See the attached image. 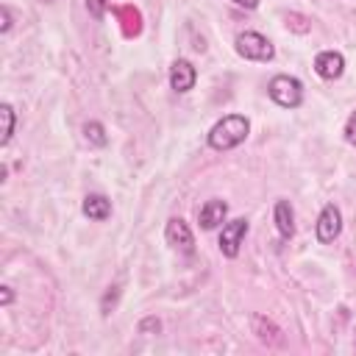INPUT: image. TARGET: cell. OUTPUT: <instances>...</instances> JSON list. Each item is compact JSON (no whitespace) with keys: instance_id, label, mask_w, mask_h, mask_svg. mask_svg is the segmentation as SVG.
<instances>
[{"instance_id":"cell-1","label":"cell","mask_w":356,"mask_h":356,"mask_svg":"<svg viewBox=\"0 0 356 356\" xmlns=\"http://www.w3.org/2000/svg\"><path fill=\"white\" fill-rule=\"evenodd\" d=\"M250 134V120L245 114H228L222 120H217L209 131V145L214 150H231L236 145H242Z\"/></svg>"},{"instance_id":"cell-2","label":"cell","mask_w":356,"mask_h":356,"mask_svg":"<svg viewBox=\"0 0 356 356\" xmlns=\"http://www.w3.org/2000/svg\"><path fill=\"white\" fill-rule=\"evenodd\" d=\"M234 47H236V53H239L242 58H248V61H270V58L275 56L273 42H270L267 36L256 33V31H242V33L236 36Z\"/></svg>"},{"instance_id":"cell-3","label":"cell","mask_w":356,"mask_h":356,"mask_svg":"<svg viewBox=\"0 0 356 356\" xmlns=\"http://www.w3.org/2000/svg\"><path fill=\"white\" fill-rule=\"evenodd\" d=\"M267 92L284 108H298L303 103V83L298 78H292V75H275L267 83Z\"/></svg>"},{"instance_id":"cell-4","label":"cell","mask_w":356,"mask_h":356,"mask_svg":"<svg viewBox=\"0 0 356 356\" xmlns=\"http://www.w3.org/2000/svg\"><path fill=\"white\" fill-rule=\"evenodd\" d=\"M245 234H248V220H245V217L228 220V222L222 225V231H220V239H217L220 253L228 256V259H236V256H239V248H242V242H245Z\"/></svg>"},{"instance_id":"cell-5","label":"cell","mask_w":356,"mask_h":356,"mask_svg":"<svg viewBox=\"0 0 356 356\" xmlns=\"http://www.w3.org/2000/svg\"><path fill=\"white\" fill-rule=\"evenodd\" d=\"M164 236H167V245L181 250V253H192L195 250V236L189 231V225L181 220V217H170L167 220V228H164Z\"/></svg>"},{"instance_id":"cell-6","label":"cell","mask_w":356,"mask_h":356,"mask_svg":"<svg viewBox=\"0 0 356 356\" xmlns=\"http://www.w3.org/2000/svg\"><path fill=\"white\" fill-rule=\"evenodd\" d=\"M314 231H317V239H320V242H334V239L339 236V231H342V214H339V209H337L334 203L323 206Z\"/></svg>"},{"instance_id":"cell-7","label":"cell","mask_w":356,"mask_h":356,"mask_svg":"<svg viewBox=\"0 0 356 356\" xmlns=\"http://www.w3.org/2000/svg\"><path fill=\"white\" fill-rule=\"evenodd\" d=\"M250 328H253L256 339L264 342L267 348H278V345H284V331H281L270 317H264V314H250Z\"/></svg>"},{"instance_id":"cell-8","label":"cell","mask_w":356,"mask_h":356,"mask_svg":"<svg viewBox=\"0 0 356 356\" xmlns=\"http://www.w3.org/2000/svg\"><path fill=\"white\" fill-rule=\"evenodd\" d=\"M314 72H317L320 78H325V81L339 78V75L345 72V58H342V53H337V50H323V53H317V58H314Z\"/></svg>"},{"instance_id":"cell-9","label":"cell","mask_w":356,"mask_h":356,"mask_svg":"<svg viewBox=\"0 0 356 356\" xmlns=\"http://www.w3.org/2000/svg\"><path fill=\"white\" fill-rule=\"evenodd\" d=\"M197 81V70L192 67V61L186 58H175L172 67H170V86L175 92H189Z\"/></svg>"},{"instance_id":"cell-10","label":"cell","mask_w":356,"mask_h":356,"mask_svg":"<svg viewBox=\"0 0 356 356\" xmlns=\"http://www.w3.org/2000/svg\"><path fill=\"white\" fill-rule=\"evenodd\" d=\"M225 217H228V203L225 200H217V197L214 200H206L200 206V211H197V222H200L203 231H211V228L222 225Z\"/></svg>"},{"instance_id":"cell-11","label":"cell","mask_w":356,"mask_h":356,"mask_svg":"<svg viewBox=\"0 0 356 356\" xmlns=\"http://www.w3.org/2000/svg\"><path fill=\"white\" fill-rule=\"evenodd\" d=\"M273 220H275V228L284 239H292L295 234V211L289 206V200H275V209H273Z\"/></svg>"},{"instance_id":"cell-12","label":"cell","mask_w":356,"mask_h":356,"mask_svg":"<svg viewBox=\"0 0 356 356\" xmlns=\"http://www.w3.org/2000/svg\"><path fill=\"white\" fill-rule=\"evenodd\" d=\"M83 214L89 217V220H95V222H103V220H108L111 217V200L106 197V195H86L83 197Z\"/></svg>"},{"instance_id":"cell-13","label":"cell","mask_w":356,"mask_h":356,"mask_svg":"<svg viewBox=\"0 0 356 356\" xmlns=\"http://www.w3.org/2000/svg\"><path fill=\"white\" fill-rule=\"evenodd\" d=\"M117 19H120V28H122V33L128 39L142 33V14H139L136 6H120L117 8Z\"/></svg>"},{"instance_id":"cell-14","label":"cell","mask_w":356,"mask_h":356,"mask_svg":"<svg viewBox=\"0 0 356 356\" xmlns=\"http://www.w3.org/2000/svg\"><path fill=\"white\" fill-rule=\"evenodd\" d=\"M83 136H86V142H89V145H95V147H103V145L108 142L106 128H103L97 120H89V122L83 125Z\"/></svg>"},{"instance_id":"cell-15","label":"cell","mask_w":356,"mask_h":356,"mask_svg":"<svg viewBox=\"0 0 356 356\" xmlns=\"http://www.w3.org/2000/svg\"><path fill=\"white\" fill-rule=\"evenodd\" d=\"M0 120H3V131H0V145H8L14 136V108L8 103L0 106Z\"/></svg>"},{"instance_id":"cell-16","label":"cell","mask_w":356,"mask_h":356,"mask_svg":"<svg viewBox=\"0 0 356 356\" xmlns=\"http://www.w3.org/2000/svg\"><path fill=\"white\" fill-rule=\"evenodd\" d=\"M286 28H292L298 33H306L309 31V19L300 17V14H286Z\"/></svg>"},{"instance_id":"cell-17","label":"cell","mask_w":356,"mask_h":356,"mask_svg":"<svg viewBox=\"0 0 356 356\" xmlns=\"http://www.w3.org/2000/svg\"><path fill=\"white\" fill-rule=\"evenodd\" d=\"M108 3H111V0H86V8H89V14H92L95 19H103Z\"/></svg>"},{"instance_id":"cell-18","label":"cell","mask_w":356,"mask_h":356,"mask_svg":"<svg viewBox=\"0 0 356 356\" xmlns=\"http://www.w3.org/2000/svg\"><path fill=\"white\" fill-rule=\"evenodd\" d=\"M159 331H161L159 317H145V320L139 323V334H159Z\"/></svg>"},{"instance_id":"cell-19","label":"cell","mask_w":356,"mask_h":356,"mask_svg":"<svg viewBox=\"0 0 356 356\" xmlns=\"http://www.w3.org/2000/svg\"><path fill=\"white\" fill-rule=\"evenodd\" d=\"M345 139L350 142V145H356V111L348 117V122H345Z\"/></svg>"},{"instance_id":"cell-20","label":"cell","mask_w":356,"mask_h":356,"mask_svg":"<svg viewBox=\"0 0 356 356\" xmlns=\"http://www.w3.org/2000/svg\"><path fill=\"white\" fill-rule=\"evenodd\" d=\"M0 19H3V22H0V31H3V33H6V31H8V28H11V11H8V8H6V6H3V8H0Z\"/></svg>"},{"instance_id":"cell-21","label":"cell","mask_w":356,"mask_h":356,"mask_svg":"<svg viewBox=\"0 0 356 356\" xmlns=\"http://www.w3.org/2000/svg\"><path fill=\"white\" fill-rule=\"evenodd\" d=\"M117 286H111V292H106V298H103V314H108V303L114 306V300H117Z\"/></svg>"},{"instance_id":"cell-22","label":"cell","mask_w":356,"mask_h":356,"mask_svg":"<svg viewBox=\"0 0 356 356\" xmlns=\"http://www.w3.org/2000/svg\"><path fill=\"white\" fill-rule=\"evenodd\" d=\"M14 300V292H11V286H0V303L3 306H8Z\"/></svg>"},{"instance_id":"cell-23","label":"cell","mask_w":356,"mask_h":356,"mask_svg":"<svg viewBox=\"0 0 356 356\" xmlns=\"http://www.w3.org/2000/svg\"><path fill=\"white\" fill-rule=\"evenodd\" d=\"M236 6H242V8H256L259 6V0H234Z\"/></svg>"}]
</instances>
